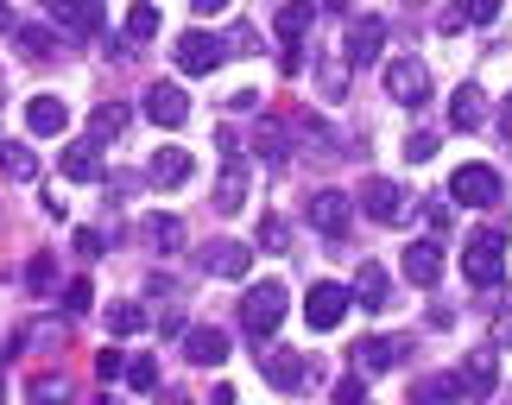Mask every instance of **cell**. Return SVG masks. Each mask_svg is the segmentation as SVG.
I'll return each instance as SVG.
<instances>
[{
	"label": "cell",
	"mask_w": 512,
	"mask_h": 405,
	"mask_svg": "<svg viewBox=\"0 0 512 405\" xmlns=\"http://www.w3.org/2000/svg\"><path fill=\"white\" fill-rule=\"evenodd\" d=\"M190 7L203 13V19H215V13H228V0H190Z\"/></svg>",
	"instance_id": "46"
},
{
	"label": "cell",
	"mask_w": 512,
	"mask_h": 405,
	"mask_svg": "<svg viewBox=\"0 0 512 405\" xmlns=\"http://www.w3.org/2000/svg\"><path fill=\"white\" fill-rule=\"evenodd\" d=\"M449 197L462 209H494L500 203V171L494 165H462L456 178H449Z\"/></svg>",
	"instance_id": "5"
},
{
	"label": "cell",
	"mask_w": 512,
	"mask_h": 405,
	"mask_svg": "<svg viewBox=\"0 0 512 405\" xmlns=\"http://www.w3.org/2000/svg\"><path fill=\"white\" fill-rule=\"evenodd\" d=\"M462 279L475 285V292H494V285L506 279V254H500V235H494V228L462 247Z\"/></svg>",
	"instance_id": "2"
},
{
	"label": "cell",
	"mask_w": 512,
	"mask_h": 405,
	"mask_svg": "<svg viewBox=\"0 0 512 405\" xmlns=\"http://www.w3.org/2000/svg\"><path fill=\"white\" fill-rule=\"evenodd\" d=\"M146 323H152V317L140 311V304H108V330H114V336H140Z\"/></svg>",
	"instance_id": "32"
},
{
	"label": "cell",
	"mask_w": 512,
	"mask_h": 405,
	"mask_svg": "<svg viewBox=\"0 0 512 405\" xmlns=\"http://www.w3.org/2000/svg\"><path fill=\"white\" fill-rule=\"evenodd\" d=\"M45 19L70 38H95L102 32V0H45Z\"/></svg>",
	"instance_id": "8"
},
{
	"label": "cell",
	"mask_w": 512,
	"mask_h": 405,
	"mask_svg": "<svg viewBox=\"0 0 512 405\" xmlns=\"http://www.w3.org/2000/svg\"><path fill=\"white\" fill-rule=\"evenodd\" d=\"M146 114H152L159 127H184V121H190V95L177 89V83H152V89H146Z\"/></svg>",
	"instance_id": "19"
},
{
	"label": "cell",
	"mask_w": 512,
	"mask_h": 405,
	"mask_svg": "<svg viewBox=\"0 0 512 405\" xmlns=\"http://www.w3.org/2000/svg\"><path fill=\"white\" fill-rule=\"evenodd\" d=\"M121 38H127V45H146V38H159V7H152V0H133L127 19H121Z\"/></svg>",
	"instance_id": "27"
},
{
	"label": "cell",
	"mask_w": 512,
	"mask_h": 405,
	"mask_svg": "<svg viewBox=\"0 0 512 405\" xmlns=\"http://www.w3.org/2000/svg\"><path fill=\"white\" fill-rule=\"evenodd\" d=\"M405 355H411V336H367V342H354V368H361V374H386V368H399Z\"/></svg>",
	"instance_id": "11"
},
{
	"label": "cell",
	"mask_w": 512,
	"mask_h": 405,
	"mask_svg": "<svg viewBox=\"0 0 512 405\" xmlns=\"http://www.w3.org/2000/svg\"><path fill=\"white\" fill-rule=\"evenodd\" d=\"M411 405H462V380L456 374H418L411 380Z\"/></svg>",
	"instance_id": "24"
},
{
	"label": "cell",
	"mask_w": 512,
	"mask_h": 405,
	"mask_svg": "<svg viewBox=\"0 0 512 405\" xmlns=\"http://www.w3.org/2000/svg\"><path fill=\"white\" fill-rule=\"evenodd\" d=\"M348 216H354V203L342 197V190H317V197H310V228H317V235H348Z\"/></svg>",
	"instance_id": "14"
},
{
	"label": "cell",
	"mask_w": 512,
	"mask_h": 405,
	"mask_svg": "<svg viewBox=\"0 0 512 405\" xmlns=\"http://www.w3.org/2000/svg\"><path fill=\"white\" fill-rule=\"evenodd\" d=\"M95 380H102V387L127 380V355H121V349H102V355H95Z\"/></svg>",
	"instance_id": "35"
},
{
	"label": "cell",
	"mask_w": 512,
	"mask_h": 405,
	"mask_svg": "<svg viewBox=\"0 0 512 405\" xmlns=\"http://www.w3.org/2000/svg\"><path fill=\"white\" fill-rule=\"evenodd\" d=\"M0 32H13V7H7V0H0Z\"/></svg>",
	"instance_id": "49"
},
{
	"label": "cell",
	"mask_w": 512,
	"mask_h": 405,
	"mask_svg": "<svg viewBox=\"0 0 512 405\" xmlns=\"http://www.w3.org/2000/svg\"><path fill=\"white\" fill-rule=\"evenodd\" d=\"M76 254H89V260L102 254V228H76Z\"/></svg>",
	"instance_id": "41"
},
{
	"label": "cell",
	"mask_w": 512,
	"mask_h": 405,
	"mask_svg": "<svg viewBox=\"0 0 512 405\" xmlns=\"http://www.w3.org/2000/svg\"><path fill=\"white\" fill-rule=\"evenodd\" d=\"M0 399H7V374H0Z\"/></svg>",
	"instance_id": "51"
},
{
	"label": "cell",
	"mask_w": 512,
	"mask_h": 405,
	"mask_svg": "<svg viewBox=\"0 0 512 405\" xmlns=\"http://www.w3.org/2000/svg\"><path fill=\"white\" fill-rule=\"evenodd\" d=\"M177 70H184V76H209L215 64H222V57H228V45H222V38H215V32H203V26H190L184 38H177Z\"/></svg>",
	"instance_id": "6"
},
{
	"label": "cell",
	"mask_w": 512,
	"mask_h": 405,
	"mask_svg": "<svg viewBox=\"0 0 512 405\" xmlns=\"http://www.w3.org/2000/svg\"><path fill=\"white\" fill-rule=\"evenodd\" d=\"M89 304H95V285H89V279H70V285H64V311H70V317H83Z\"/></svg>",
	"instance_id": "39"
},
{
	"label": "cell",
	"mask_w": 512,
	"mask_h": 405,
	"mask_svg": "<svg viewBox=\"0 0 512 405\" xmlns=\"http://www.w3.org/2000/svg\"><path fill=\"white\" fill-rule=\"evenodd\" d=\"M500 133H506V140H512V95H506V102H500Z\"/></svg>",
	"instance_id": "47"
},
{
	"label": "cell",
	"mask_w": 512,
	"mask_h": 405,
	"mask_svg": "<svg viewBox=\"0 0 512 405\" xmlns=\"http://www.w3.org/2000/svg\"><path fill=\"white\" fill-rule=\"evenodd\" d=\"M57 171H64L70 184H95L102 178V140H70L64 159H57Z\"/></svg>",
	"instance_id": "18"
},
{
	"label": "cell",
	"mask_w": 512,
	"mask_h": 405,
	"mask_svg": "<svg viewBox=\"0 0 512 405\" xmlns=\"http://www.w3.org/2000/svg\"><path fill=\"white\" fill-rule=\"evenodd\" d=\"M336 405H367V374H361V368L336 380Z\"/></svg>",
	"instance_id": "38"
},
{
	"label": "cell",
	"mask_w": 512,
	"mask_h": 405,
	"mask_svg": "<svg viewBox=\"0 0 512 405\" xmlns=\"http://www.w3.org/2000/svg\"><path fill=\"white\" fill-rule=\"evenodd\" d=\"M279 323H285V285H279V279L247 285V292H241V330L253 336V349L279 336Z\"/></svg>",
	"instance_id": "1"
},
{
	"label": "cell",
	"mask_w": 512,
	"mask_h": 405,
	"mask_svg": "<svg viewBox=\"0 0 512 405\" xmlns=\"http://www.w3.org/2000/svg\"><path fill=\"white\" fill-rule=\"evenodd\" d=\"M405 159H411V165H430V159H437V133H430V127H418V133L405 140Z\"/></svg>",
	"instance_id": "37"
},
{
	"label": "cell",
	"mask_w": 512,
	"mask_h": 405,
	"mask_svg": "<svg viewBox=\"0 0 512 405\" xmlns=\"http://www.w3.org/2000/svg\"><path fill=\"white\" fill-rule=\"evenodd\" d=\"M361 209H367L373 222L392 228V222H405V190L392 184V178H367V184H361Z\"/></svg>",
	"instance_id": "13"
},
{
	"label": "cell",
	"mask_w": 512,
	"mask_h": 405,
	"mask_svg": "<svg viewBox=\"0 0 512 405\" xmlns=\"http://www.w3.org/2000/svg\"><path fill=\"white\" fill-rule=\"evenodd\" d=\"M26 399L32 405H57V399H64V380H57V374H38V380H26Z\"/></svg>",
	"instance_id": "36"
},
{
	"label": "cell",
	"mask_w": 512,
	"mask_h": 405,
	"mask_svg": "<svg viewBox=\"0 0 512 405\" xmlns=\"http://www.w3.org/2000/svg\"><path fill=\"white\" fill-rule=\"evenodd\" d=\"M26 285H32V298H51L57 292V260L51 254H32L26 260Z\"/></svg>",
	"instance_id": "31"
},
{
	"label": "cell",
	"mask_w": 512,
	"mask_h": 405,
	"mask_svg": "<svg viewBox=\"0 0 512 405\" xmlns=\"http://www.w3.org/2000/svg\"><path fill=\"white\" fill-rule=\"evenodd\" d=\"M348 95V51H329L323 57V102H342Z\"/></svg>",
	"instance_id": "30"
},
{
	"label": "cell",
	"mask_w": 512,
	"mask_h": 405,
	"mask_svg": "<svg viewBox=\"0 0 512 405\" xmlns=\"http://www.w3.org/2000/svg\"><path fill=\"white\" fill-rule=\"evenodd\" d=\"M26 127L38 133V140H57V133L70 127V108L57 102V95H32V102H26Z\"/></svg>",
	"instance_id": "21"
},
{
	"label": "cell",
	"mask_w": 512,
	"mask_h": 405,
	"mask_svg": "<svg viewBox=\"0 0 512 405\" xmlns=\"http://www.w3.org/2000/svg\"><path fill=\"white\" fill-rule=\"evenodd\" d=\"M222 216L247 209V159H222V178H215V197H209Z\"/></svg>",
	"instance_id": "20"
},
{
	"label": "cell",
	"mask_w": 512,
	"mask_h": 405,
	"mask_svg": "<svg viewBox=\"0 0 512 405\" xmlns=\"http://www.w3.org/2000/svg\"><path fill=\"white\" fill-rule=\"evenodd\" d=\"M487 121V95H481V83H462L456 95H449V127L456 133H475Z\"/></svg>",
	"instance_id": "22"
},
{
	"label": "cell",
	"mask_w": 512,
	"mask_h": 405,
	"mask_svg": "<svg viewBox=\"0 0 512 405\" xmlns=\"http://www.w3.org/2000/svg\"><path fill=\"white\" fill-rule=\"evenodd\" d=\"M159 330H165V336L184 330V311H177V304H171V311H159Z\"/></svg>",
	"instance_id": "45"
},
{
	"label": "cell",
	"mask_w": 512,
	"mask_h": 405,
	"mask_svg": "<svg viewBox=\"0 0 512 405\" xmlns=\"http://www.w3.org/2000/svg\"><path fill=\"white\" fill-rule=\"evenodd\" d=\"M190 171H196V159H190L184 146H159L146 159V184L152 190H177V184H190Z\"/></svg>",
	"instance_id": "12"
},
{
	"label": "cell",
	"mask_w": 512,
	"mask_h": 405,
	"mask_svg": "<svg viewBox=\"0 0 512 405\" xmlns=\"http://www.w3.org/2000/svg\"><path fill=\"white\" fill-rule=\"evenodd\" d=\"M500 336H512V317H500Z\"/></svg>",
	"instance_id": "50"
},
{
	"label": "cell",
	"mask_w": 512,
	"mask_h": 405,
	"mask_svg": "<svg viewBox=\"0 0 512 405\" xmlns=\"http://www.w3.org/2000/svg\"><path fill=\"white\" fill-rule=\"evenodd\" d=\"M348 304H354V292H348V285H336V279H317V285H310V298H304V317H310V330H336V323L348 317Z\"/></svg>",
	"instance_id": "7"
},
{
	"label": "cell",
	"mask_w": 512,
	"mask_h": 405,
	"mask_svg": "<svg viewBox=\"0 0 512 405\" xmlns=\"http://www.w3.org/2000/svg\"><path fill=\"white\" fill-rule=\"evenodd\" d=\"M13 38L26 57H57V45H64V32H51V26H13Z\"/></svg>",
	"instance_id": "29"
},
{
	"label": "cell",
	"mask_w": 512,
	"mask_h": 405,
	"mask_svg": "<svg viewBox=\"0 0 512 405\" xmlns=\"http://www.w3.org/2000/svg\"><path fill=\"white\" fill-rule=\"evenodd\" d=\"M196 260H203V273H215V279H247L253 273V254L241 241H209Z\"/></svg>",
	"instance_id": "15"
},
{
	"label": "cell",
	"mask_w": 512,
	"mask_h": 405,
	"mask_svg": "<svg viewBox=\"0 0 512 405\" xmlns=\"http://www.w3.org/2000/svg\"><path fill=\"white\" fill-rule=\"evenodd\" d=\"M437 26H443V32H462V26H468V7H449V13L437 19Z\"/></svg>",
	"instance_id": "44"
},
{
	"label": "cell",
	"mask_w": 512,
	"mask_h": 405,
	"mask_svg": "<svg viewBox=\"0 0 512 405\" xmlns=\"http://www.w3.org/2000/svg\"><path fill=\"white\" fill-rule=\"evenodd\" d=\"M184 361H196V368H222L228 361V330H215V323L184 330Z\"/></svg>",
	"instance_id": "17"
},
{
	"label": "cell",
	"mask_w": 512,
	"mask_h": 405,
	"mask_svg": "<svg viewBox=\"0 0 512 405\" xmlns=\"http://www.w3.org/2000/svg\"><path fill=\"white\" fill-rule=\"evenodd\" d=\"M260 374H266V387L298 393L304 380H310V355H298V349H266L260 355Z\"/></svg>",
	"instance_id": "9"
},
{
	"label": "cell",
	"mask_w": 512,
	"mask_h": 405,
	"mask_svg": "<svg viewBox=\"0 0 512 405\" xmlns=\"http://www.w3.org/2000/svg\"><path fill=\"white\" fill-rule=\"evenodd\" d=\"M506 0H468V26H494Z\"/></svg>",
	"instance_id": "40"
},
{
	"label": "cell",
	"mask_w": 512,
	"mask_h": 405,
	"mask_svg": "<svg viewBox=\"0 0 512 405\" xmlns=\"http://www.w3.org/2000/svg\"><path fill=\"white\" fill-rule=\"evenodd\" d=\"M260 241H266V247H285V222L266 216V222H260Z\"/></svg>",
	"instance_id": "43"
},
{
	"label": "cell",
	"mask_w": 512,
	"mask_h": 405,
	"mask_svg": "<svg viewBox=\"0 0 512 405\" xmlns=\"http://www.w3.org/2000/svg\"><path fill=\"white\" fill-rule=\"evenodd\" d=\"M0 171H7L13 184H32V178H38V159H32L19 140H0Z\"/></svg>",
	"instance_id": "28"
},
{
	"label": "cell",
	"mask_w": 512,
	"mask_h": 405,
	"mask_svg": "<svg viewBox=\"0 0 512 405\" xmlns=\"http://www.w3.org/2000/svg\"><path fill=\"white\" fill-rule=\"evenodd\" d=\"M121 127H127V108H114V102H102L89 114V140H114Z\"/></svg>",
	"instance_id": "33"
},
{
	"label": "cell",
	"mask_w": 512,
	"mask_h": 405,
	"mask_svg": "<svg viewBox=\"0 0 512 405\" xmlns=\"http://www.w3.org/2000/svg\"><path fill=\"white\" fill-rule=\"evenodd\" d=\"M443 266H449L443 260V241H411L405 247V279L418 285V292H430V285L443 279Z\"/></svg>",
	"instance_id": "16"
},
{
	"label": "cell",
	"mask_w": 512,
	"mask_h": 405,
	"mask_svg": "<svg viewBox=\"0 0 512 405\" xmlns=\"http://www.w3.org/2000/svg\"><path fill=\"white\" fill-rule=\"evenodd\" d=\"M380 76H386V95H392V102H405V108H424L430 102V70L418 64V57H392Z\"/></svg>",
	"instance_id": "4"
},
{
	"label": "cell",
	"mask_w": 512,
	"mask_h": 405,
	"mask_svg": "<svg viewBox=\"0 0 512 405\" xmlns=\"http://www.w3.org/2000/svg\"><path fill=\"white\" fill-rule=\"evenodd\" d=\"M310 26H317V7H310V0H285V7H279V19H272V32H279L285 45H304V38H310Z\"/></svg>",
	"instance_id": "25"
},
{
	"label": "cell",
	"mask_w": 512,
	"mask_h": 405,
	"mask_svg": "<svg viewBox=\"0 0 512 405\" xmlns=\"http://www.w3.org/2000/svg\"><path fill=\"white\" fill-rule=\"evenodd\" d=\"M354 304L361 311H386V298H392V285H386V266H373V260H361V273H354Z\"/></svg>",
	"instance_id": "23"
},
{
	"label": "cell",
	"mask_w": 512,
	"mask_h": 405,
	"mask_svg": "<svg viewBox=\"0 0 512 405\" xmlns=\"http://www.w3.org/2000/svg\"><path fill=\"white\" fill-rule=\"evenodd\" d=\"M380 45H386V19L380 13H361V19H354V26H348V64L354 70H367V64H380Z\"/></svg>",
	"instance_id": "10"
},
{
	"label": "cell",
	"mask_w": 512,
	"mask_h": 405,
	"mask_svg": "<svg viewBox=\"0 0 512 405\" xmlns=\"http://www.w3.org/2000/svg\"><path fill=\"white\" fill-rule=\"evenodd\" d=\"M222 45H228V51H253V45H260V38H253V26H234V32L222 38Z\"/></svg>",
	"instance_id": "42"
},
{
	"label": "cell",
	"mask_w": 512,
	"mask_h": 405,
	"mask_svg": "<svg viewBox=\"0 0 512 405\" xmlns=\"http://www.w3.org/2000/svg\"><path fill=\"white\" fill-rule=\"evenodd\" d=\"M209 405H234V387H215V393H209Z\"/></svg>",
	"instance_id": "48"
},
{
	"label": "cell",
	"mask_w": 512,
	"mask_h": 405,
	"mask_svg": "<svg viewBox=\"0 0 512 405\" xmlns=\"http://www.w3.org/2000/svg\"><path fill=\"white\" fill-rule=\"evenodd\" d=\"M140 241L152 247V254H171V247H184V222H177V216H146Z\"/></svg>",
	"instance_id": "26"
},
{
	"label": "cell",
	"mask_w": 512,
	"mask_h": 405,
	"mask_svg": "<svg viewBox=\"0 0 512 405\" xmlns=\"http://www.w3.org/2000/svg\"><path fill=\"white\" fill-rule=\"evenodd\" d=\"M456 380H462V399L487 405V399H494V387H500V349H494V342L468 349V355H462V368H456Z\"/></svg>",
	"instance_id": "3"
},
{
	"label": "cell",
	"mask_w": 512,
	"mask_h": 405,
	"mask_svg": "<svg viewBox=\"0 0 512 405\" xmlns=\"http://www.w3.org/2000/svg\"><path fill=\"white\" fill-rule=\"evenodd\" d=\"M127 387L133 393H159V361H152V355H133L127 361Z\"/></svg>",
	"instance_id": "34"
}]
</instances>
